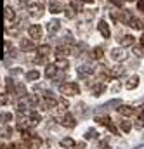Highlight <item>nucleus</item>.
I'll use <instances>...</instances> for the list:
<instances>
[{
    "label": "nucleus",
    "mask_w": 144,
    "mask_h": 149,
    "mask_svg": "<svg viewBox=\"0 0 144 149\" xmlns=\"http://www.w3.org/2000/svg\"><path fill=\"white\" fill-rule=\"evenodd\" d=\"M59 92L66 97H71V95H78L80 94V88L76 83H61L59 85Z\"/></svg>",
    "instance_id": "nucleus-1"
},
{
    "label": "nucleus",
    "mask_w": 144,
    "mask_h": 149,
    "mask_svg": "<svg viewBox=\"0 0 144 149\" xmlns=\"http://www.w3.org/2000/svg\"><path fill=\"white\" fill-rule=\"evenodd\" d=\"M28 10H30L31 17H35V19L42 17L43 16V2H33V3H30Z\"/></svg>",
    "instance_id": "nucleus-2"
},
{
    "label": "nucleus",
    "mask_w": 144,
    "mask_h": 149,
    "mask_svg": "<svg viewBox=\"0 0 144 149\" xmlns=\"http://www.w3.org/2000/svg\"><path fill=\"white\" fill-rule=\"evenodd\" d=\"M109 57H111L113 61H123V59L127 57V52H125V49H122V47H116V49H111V52H109Z\"/></svg>",
    "instance_id": "nucleus-3"
},
{
    "label": "nucleus",
    "mask_w": 144,
    "mask_h": 149,
    "mask_svg": "<svg viewBox=\"0 0 144 149\" xmlns=\"http://www.w3.org/2000/svg\"><path fill=\"white\" fill-rule=\"evenodd\" d=\"M61 125H63V127H66V128H75V127H76V120H75V116H73V114L64 113V114H63V118H61Z\"/></svg>",
    "instance_id": "nucleus-4"
},
{
    "label": "nucleus",
    "mask_w": 144,
    "mask_h": 149,
    "mask_svg": "<svg viewBox=\"0 0 144 149\" xmlns=\"http://www.w3.org/2000/svg\"><path fill=\"white\" fill-rule=\"evenodd\" d=\"M28 35L31 37V40H40L42 35H43V30H42L40 24H31V26L28 28Z\"/></svg>",
    "instance_id": "nucleus-5"
},
{
    "label": "nucleus",
    "mask_w": 144,
    "mask_h": 149,
    "mask_svg": "<svg viewBox=\"0 0 144 149\" xmlns=\"http://www.w3.org/2000/svg\"><path fill=\"white\" fill-rule=\"evenodd\" d=\"M96 121H97L99 125L108 127V128L113 132V134H115V135H118V132H116V128L113 127V123H111V118H109V116H97V118H96Z\"/></svg>",
    "instance_id": "nucleus-6"
},
{
    "label": "nucleus",
    "mask_w": 144,
    "mask_h": 149,
    "mask_svg": "<svg viewBox=\"0 0 144 149\" xmlns=\"http://www.w3.org/2000/svg\"><path fill=\"white\" fill-rule=\"evenodd\" d=\"M64 10V5L59 2V0H49V12L52 14H59Z\"/></svg>",
    "instance_id": "nucleus-7"
},
{
    "label": "nucleus",
    "mask_w": 144,
    "mask_h": 149,
    "mask_svg": "<svg viewBox=\"0 0 144 149\" xmlns=\"http://www.w3.org/2000/svg\"><path fill=\"white\" fill-rule=\"evenodd\" d=\"M54 54H56V61H64L66 57H70V49L68 47H57Z\"/></svg>",
    "instance_id": "nucleus-8"
},
{
    "label": "nucleus",
    "mask_w": 144,
    "mask_h": 149,
    "mask_svg": "<svg viewBox=\"0 0 144 149\" xmlns=\"http://www.w3.org/2000/svg\"><path fill=\"white\" fill-rule=\"evenodd\" d=\"M118 113H120L122 116L129 118V116H134V114H136V109H134L132 106H125V104H120V106H118Z\"/></svg>",
    "instance_id": "nucleus-9"
},
{
    "label": "nucleus",
    "mask_w": 144,
    "mask_h": 149,
    "mask_svg": "<svg viewBox=\"0 0 144 149\" xmlns=\"http://www.w3.org/2000/svg\"><path fill=\"white\" fill-rule=\"evenodd\" d=\"M3 19H5V23H14V19H16L14 7H5L3 9Z\"/></svg>",
    "instance_id": "nucleus-10"
},
{
    "label": "nucleus",
    "mask_w": 144,
    "mask_h": 149,
    "mask_svg": "<svg viewBox=\"0 0 144 149\" xmlns=\"http://www.w3.org/2000/svg\"><path fill=\"white\" fill-rule=\"evenodd\" d=\"M97 30H99V33H101L104 38L111 37V31H109V26H108L106 21H99V23H97Z\"/></svg>",
    "instance_id": "nucleus-11"
},
{
    "label": "nucleus",
    "mask_w": 144,
    "mask_h": 149,
    "mask_svg": "<svg viewBox=\"0 0 144 149\" xmlns=\"http://www.w3.org/2000/svg\"><path fill=\"white\" fill-rule=\"evenodd\" d=\"M108 73H109V78H120V76L125 74V66H115V68L109 70Z\"/></svg>",
    "instance_id": "nucleus-12"
},
{
    "label": "nucleus",
    "mask_w": 144,
    "mask_h": 149,
    "mask_svg": "<svg viewBox=\"0 0 144 149\" xmlns=\"http://www.w3.org/2000/svg\"><path fill=\"white\" fill-rule=\"evenodd\" d=\"M139 81H141V78H139L137 74H134V76H130V78L125 81V87H127L129 90H132V88H136V87L139 85Z\"/></svg>",
    "instance_id": "nucleus-13"
},
{
    "label": "nucleus",
    "mask_w": 144,
    "mask_h": 149,
    "mask_svg": "<svg viewBox=\"0 0 144 149\" xmlns=\"http://www.w3.org/2000/svg\"><path fill=\"white\" fill-rule=\"evenodd\" d=\"M56 74H57V64L56 63L45 66V76L47 78H56Z\"/></svg>",
    "instance_id": "nucleus-14"
},
{
    "label": "nucleus",
    "mask_w": 144,
    "mask_h": 149,
    "mask_svg": "<svg viewBox=\"0 0 144 149\" xmlns=\"http://www.w3.org/2000/svg\"><path fill=\"white\" fill-rule=\"evenodd\" d=\"M94 73V68L92 66H89V64H82V66H78V74L80 76H89V74Z\"/></svg>",
    "instance_id": "nucleus-15"
},
{
    "label": "nucleus",
    "mask_w": 144,
    "mask_h": 149,
    "mask_svg": "<svg viewBox=\"0 0 144 149\" xmlns=\"http://www.w3.org/2000/svg\"><path fill=\"white\" fill-rule=\"evenodd\" d=\"M59 28H61V21H57V19H52V21H49V24H47V30H49L50 33L59 31Z\"/></svg>",
    "instance_id": "nucleus-16"
},
{
    "label": "nucleus",
    "mask_w": 144,
    "mask_h": 149,
    "mask_svg": "<svg viewBox=\"0 0 144 149\" xmlns=\"http://www.w3.org/2000/svg\"><path fill=\"white\" fill-rule=\"evenodd\" d=\"M14 90H16V95H17V97L28 95V90H26V87H24L23 83H16V85H14Z\"/></svg>",
    "instance_id": "nucleus-17"
},
{
    "label": "nucleus",
    "mask_w": 144,
    "mask_h": 149,
    "mask_svg": "<svg viewBox=\"0 0 144 149\" xmlns=\"http://www.w3.org/2000/svg\"><path fill=\"white\" fill-rule=\"evenodd\" d=\"M134 42H136V38L132 35H125V37L120 38V45L122 47H130V45H134Z\"/></svg>",
    "instance_id": "nucleus-18"
},
{
    "label": "nucleus",
    "mask_w": 144,
    "mask_h": 149,
    "mask_svg": "<svg viewBox=\"0 0 144 149\" xmlns=\"http://www.w3.org/2000/svg\"><path fill=\"white\" fill-rule=\"evenodd\" d=\"M106 90V87H104V83H96L94 87H92V95H96V97H99L103 92Z\"/></svg>",
    "instance_id": "nucleus-19"
},
{
    "label": "nucleus",
    "mask_w": 144,
    "mask_h": 149,
    "mask_svg": "<svg viewBox=\"0 0 144 149\" xmlns=\"http://www.w3.org/2000/svg\"><path fill=\"white\" fill-rule=\"evenodd\" d=\"M10 135H12V128H10V127H7V125H0V137L9 139Z\"/></svg>",
    "instance_id": "nucleus-20"
},
{
    "label": "nucleus",
    "mask_w": 144,
    "mask_h": 149,
    "mask_svg": "<svg viewBox=\"0 0 144 149\" xmlns=\"http://www.w3.org/2000/svg\"><path fill=\"white\" fill-rule=\"evenodd\" d=\"M21 49H23L24 52H28V50H33V49H35V45H33V42H31V40L23 38V40H21Z\"/></svg>",
    "instance_id": "nucleus-21"
},
{
    "label": "nucleus",
    "mask_w": 144,
    "mask_h": 149,
    "mask_svg": "<svg viewBox=\"0 0 144 149\" xmlns=\"http://www.w3.org/2000/svg\"><path fill=\"white\" fill-rule=\"evenodd\" d=\"M129 24H130L134 30H144V23L141 21V19H137V17H132Z\"/></svg>",
    "instance_id": "nucleus-22"
},
{
    "label": "nucleus",
    "mask_w": 144,
    "mask_h": 149,
    "mask_svg": "<svg viewBox=\"0 0 144 149\" xmlns=\"http://www.w3.org/2000/svg\"><path fill=\"white\" fill-rule=\"evenodd\" d=\"M24 76H26V80H28V81H35V80L40 78V73H38L36 70H30V71H26Z\"/></svg>",
    "instance_id": "nucleus-23"
},
{
    "label": "nucleus",
    "mask_w": 144,
    "mask_h": 149,
    "mask_svg": "<svg viewBox=\"0 0 144 149\" xmlns=\"http://www.w3.org/2000/svg\"><path fill=\"white\" fill-rule=\"evenodd\" d=\"M118 17H120V21H122V23H125V24H129V23H130V19H132V16H130V12H129V10H122Z\"/></svg>",
    "instance_id": "nucleus-24"
},
{
    "label": "nucleus",
    "mask_w": 144,
    "mask_h": 149,
    "mask_svg": "<svg viewBox=\"0 0 144 149\" xmlns=\"http://www.w3.org/2000/svg\"><path fill=\"white\" fill-rule=\"evenodd\" d=\"M30 123H31V127H35V125H38L40 121H42V116L38 114V113H30Z\"/></svg>",
    "instance_id": "nucleus-25"
},
{
    "label": "nucleus",
    "mask_w": 144,
    "mask_h": 149,
    "mask_svg": "<svg viewBox=\"0 0 144 149\" xmlns=\"http://www.w3.org/2000/svg\"><path fill=\"white\" fill-rule=\"evenodd\" d=\"M61 146L63 148H75V141L71 137H64V139H61Z\"/></svg>",
    "instance_id": "nucleus-26"
},
{
    "label": "nucleus",
    "mask_w": 144,
    "mask_h": 149,
    "mask_svg": "<svg viewBox=\"0 0 144 149\" xmlns=\"http://www.w3.org/2000/svg\"><path fill=\"white\" fill-rule=\"evenodd\" d=\"M130 128H132L130 121H127V120H122V121H120V130H122V132L127 134V132H130Z\"/></svg>",
    "instance_id": "nucleus-27"
},
{
    "label": "nucleus",
    "mask_w": 144,
    "mask_h": 149,
    "mask_svg": "<svg viewBox=\"0 0 144 149\" xmlns=\"http://www.w3.org/2000/svg\"><path fill=\"white\" fill-rule=\"evenodd\" d=\"M50 50H52L50 45H42V47H38V54H40V56H45V57L50 54Z\"/></svg>",
    "instance_id": "nucleus-28"
},
{
    "label": "nucleus",
    "mask_w": 144,
    "mask_h": 149,
    "mask_svg": "<svg viewBox=\"0 0 144 149\" xmlns=\"http://www.w3.org/2000/svg\"><path fill=\"white\" fill-rule=\"evenodd\" d=\"M64 14H66V17H68V19H73V17L76 16V10L70 5V7H66V9H64Z\"/></svg>",
    "instance_id": "nucleus-29"
},
{
    "label": "nucleus",
    "mask_w": 144,
    "mask_h": 149,
    "mask_svg": "<svg viewBox=\"0 0 144 149\" xmlns=\"http://www.w3.org/2000/svg\"><path fill=\"white\" fill-rule=\"evenodd\" d=\"M12 120V114L10 113H0V123H7Z\"/></svg>",
    "instance_id": "nucleus-30"
},
{
    "label": "nucleus",
    "mask_w": 144,
    "mask_h": 149,
    "mask_svg": "<svg viewBox=\"0 0 144 149\" xmlns=\"http://www.w3.org/2000/svg\"><path fill=\"white\" fill-rule=\"evenodd\" d=\"M92 57H94V59H101V57H103V49H101V47H96V49L92 50Z\"/></svg>",
    "instance_id": "nucleus-31"
},
{
    "label": "nucleus",
    "mask_w": 144,
    "mask_h": 149,
    "mask_svg": "<svg viewBox=\"0 0 144 149\" xmlns=\"http://www.w3.org/2000/svg\"><path fill=\"white\" fill-rule=\"evenodd\" d=\"M96 135H99V134H97L94 128H90V130L87 132V135H85V137H87V139H96Z\"/></svg>",
    "instance_id": "nucleus-32"
},
{
    "label": "nucleus",
    "mask_w": 144,
    "mask_h": 149,
    "mask_svg": "<svg viewBox=\"0 0 144 149\" xmlns=\"http://www.w3.org/2000/svg\"><path fill=\"white\" fill-rule=\"evenodd\" d=\"M0 149H19L17 144H9V146H0Z\"/></svg>",
    "instance_id": "nucleus-33"
},
{
    "label": "nucleus",
    "mask_w": 144,
    "mask_h": 149,
    "mask_svg": "<svg viewBox=\"0 0 144 149\" xmlns=\"http://www.w3.org/2000/svg\"><path fill=\"white\" fill-rule=\"evenodd\" d=\"M134 52H136V56H141V57H144V50H143V49L136 47V49H134Z\"/></svg>",
    "instance_id": "nucleus-34"
},
{
    "label": "nucleus",
    "mask_w": 144,
    "mask_h": 149,
    "mask_svg": "<svg viewBox=\"0 0 144 149\" xmlns=\"http://www.w3.org/2000/svg\"><path fill=\"white\" fill-rule=\"evenodd\" d=\"M120 87H122V85H120L118 81H116V83H113V87H111V92H118V90H120Z\"/></svg>",
    "instance_id": "nucleus-35"
},
{
    "label": "nucleus",
    "mask_w": 144,
    "mask_h": 149,
    "mask_svg": "<svg viewBox=\"0 0 144 149\" xmlns=\"http://www.w3.org/2000/svg\"><path fill=\"white\" fill-rule=\"evenodd\" d=\"M137 10L144 12V0H139V2H137Z\"/></svg>",
    "instance_id": "nucleus-36"
},
{
    "label": "nucleus",
    "mask_w": 144,
    "mask_h": 149,
    "mask_svg": "<svg viewBox=\"0 0 144 149\" xmlns=\"http://www.w3.org/2000/svg\"><path fill=\"white\" fill-rule=\"evenodd\" d=\"M0 104H2V106L7 104V97H5V95H0Z\"/></svg>",
    "instance_id": "nucleus-37"
},
{
    "label": "nucleus",
    "mask_w": 144,
    "mask_h": 149,
    "mask_svg": "<svg viewBox=\"0 0 144 149\" xmlns=\"http://www.w3.org/2000/svg\"><path fill=\"white\" fill-rule=\"evenodd\" d=\"M76 149H85V142H80V144H75Z\"/></svg>",
    "instance_id": "nucleus-38"
},
{
    "label": "nucleus",
    "mask_w": 144,
    "mask_h": 149,
    "mask_svg": "<svg viewBox=\"0 0 144 149\" xmlns=\"http://www.w3.org/2000/svg\"><path fill=\"white\" fill-rule=\"evenodd\" d=\"M26 2L28 0H17V3H21V5H26Z\"/></svg>",
    "instance_id": "nucleus-39"
},
{
    "label": "nucleus",
    "mask_w": 144,
    "mask_h": 149,
    "mask_svg": "<svg viewBox=\"0 0 144 149\" xmlns=\"http://www.w3.org/2000/svg\"><path fill=\"white\" fill-rule=\"evenodd\" d=\"M141 45L144 47V33H143V37H141Z\"/></svg>",
    "instance_id": "nucleus-40"
},
{
    "label": "nucleus",
    "mask_w": 144,
    "mask_h": 149,
    "mask_svg": "<svg viewBox=\"0 0 144 149\" xmlns=\"http://www.w3.org/2000/svg\"><path fill=\"white\" fill-rule=\"evenodd\" d=\"M82 2H85V3H92L94 0H82Z\"/></svg>",
    "instance_id": "nucleus-41"
},
{
    "label": "nucleus",
    "mask_w": 144,
    "mask_h": 149,
    "mask_svg": "<svg viewBox=\"0 0 144 149\" xmlns=\"http://www.w3.org/2000/svg\"><path fill=\"white\" fill-rule=\"evenodd\" d=\"M103 149H111V148H103Z\"/></svg>",
    "instance_id": "nucleus-42"
},
{
    "label": "nucleus",
    "mask_w": 144,
    "mask_h": 149,
    "mask_svg": "<svg viewBox=\"0 0 144 149\" xmlns=\"http://www.w3.org/2000/svg\"><path fill=\"white\" fill-rule=\"evenodd\" d=\"M127 2H134V0H127Z\"/></svg>",
    "instance_id": "nucleus-43"
}]
</instances>
